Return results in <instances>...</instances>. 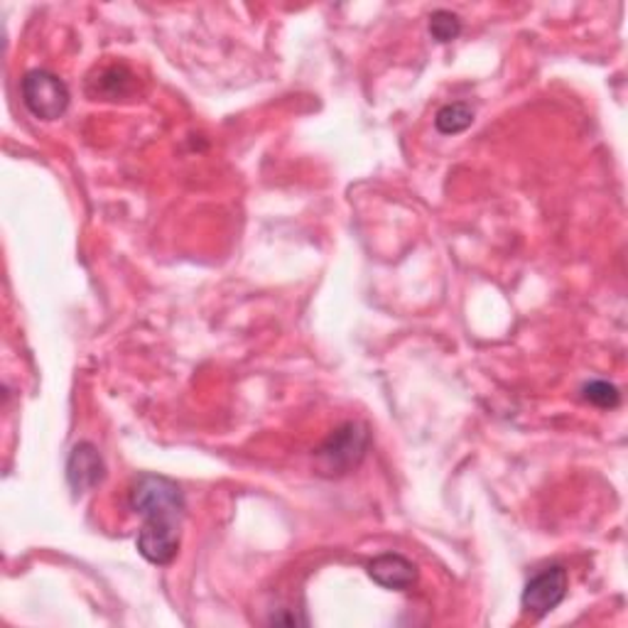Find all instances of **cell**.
I'll return each instance as SVG.
<instances>
[{"label": "cell", "instance_id": "8", "mask_svg": "<svg viewBox=\"0 0 628 628\" xmlns=\"http://www.w3.org/2000/svg\"><path fill=\"white\" fill-rule=\"evenodd\" d=\"M101 84V89H96L94 96H101V99L115 101L119 96H125L131 91L133 74L125 70V66H111V70L101 72V79H96Z\"/></svg>", "mask_w": 628, "mask_h": 628}, {"label": "cell", "instance_id": "1", "mask_svg": "<svg viewBox=\"0 0 628 628\" xmlns=\"http://www.w3.org/2000/svg\"><path fill=\"white\" fill-rule=\"evenodd\" d=\"M128 504L143 518L138 553L150 565H170L180 553V528L185 520V494L177 481L143 475L133 481Z\"/></svg>", "mask_w": 628, "mask_h": 628}, {"label": "cell", "instance_id": "3", "mask_svg": "<svg viewBox=\"0 0 628 628\" xmlns=\"http://www.w3.org/2000/svg\"><path fill=\"white\" fill-rule=\"evenodd\" d=\"M23 101L35 119L57 121L70 109V89L52 72L35 70L23 79Z\"/></svg>", "mask_w": 628, "mask_h": 628}, {"label": "cell", "instance_id": "9", "mask_svg": "<svg viewBox=\"0 0 628 628\" xmlns=\"http://www.w3.org/2000/svg\"><path fill=\"white\" fill-rule=\"evenodd\" d=\"M461 33V21H459V15L457 13H452V11H434L430 15V35H432V40H438V42H452V40H457Z\"/></svg>", "mask_w": 628, "mask_h": 628}, {"label": "cell", "instance_id": "10", "mask_svg": "<svg viewBox=\"0 0 628 628\" xmlns=\"http://www.w3.org/2000/svg\"><path fill=\"white\" fill-rule=\"evenodd\" d=\"M582 395L584 401L596 405V408H616L621 403V393L608 381H589L582 389Z\"/></svg>", "mask_w": 628, "mask_h": 628}, {"label": "cell", "instance_id": "6", "mask_svg": "<svg viewBox=\"0 0 628 628\" xmlns=\"http://www.w3.org/2000/svg\"><path fill=\"white\" fill-rule=\"evenodd\" d=\"M369 577L383 589H393V592H405L415 582H418V567H415L408 557L398 553L379 555L369 565Z\"/></svg>", "mask_w": 628, "mask_h": 628}, {"label": "cell", "instance_id": "5", "mask_svg": "<svg viewBox=\"0 0 628 628\" xmlns=\"http://www.w3.org/2000/svg\"><path fill=\"white\" fill-rule=\"evenodd\" d=\"M106 477V467L99 450L91 442H79L66 461V481L74 489V494H86L94 487H99Z\"/></svg>", "mask_w": 628, "mask_h": 628}, {"label": "cell", "instance_id": "7", "mask_svg": "<svg viewBox=\"0 0 628 628\" xmlns=\"http://www.w3.org/2000/svg\"><path fill=\"white\" fill-rule=\"evenodd\" d=\"M471 123H475V111H471L467 103H447V106H442L438 115H434V128H438L442 135H454V133L467 131Z\"/></svg>", "mask_w": 628, "mask_h": 628}, {"label": "cell", "instance_id": "2", "mask_svg": "<svg viewBox=\"0 0 628 628\" xmlns=\"http://www.w3.org/2000/svg\"><path fill=\"white\" fill-rule=\"evenodd\" d=\"M366 450H369V432L364 424L346 422L317 450V464H320L322 475L340 477L359 467Z\"/></svg>", "mask_w": 628, "mask_h": 628}, {"label": "cell", "instance_id": "4", "mask_svg": "<svg viewBox=\"0 0 628 628\" xmlns=\"http://www.w3.org/2000/svg\"><path fill=\"white\" fill-rule=\"evenodd\" d=\"M567 584H569V579H567L565 567H559V565L547 567L526 584L520 604H524L528 614L543 618L545 614H550L553 608H557L565 602Z\"/></svg>", "mask_w": 628, "mask_h": 628}]
</instances>
